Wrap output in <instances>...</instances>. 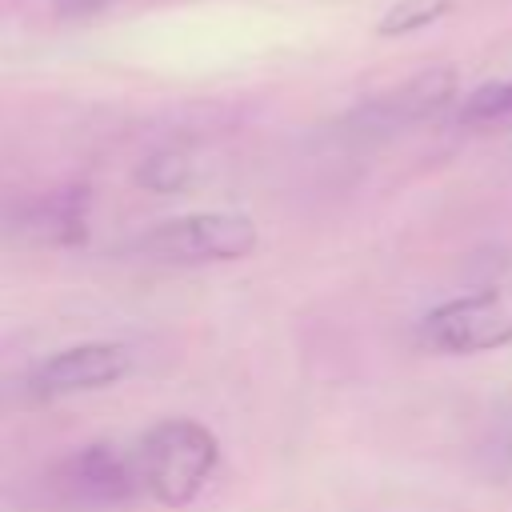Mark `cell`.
I'll return each mask as SVG.
<instances>
[{"instance_id":"1","label":"cell","mask_w":512,"mask_h":512,"mask_svg":"<svg viewBox=\"0 0 512 512\" xmlns=\"http://www.w3.org/2000/svg\"><path fill=\"white\" fill-rule=\"evenodd\" d=\"M132 460L144 496H152L164 508H184L208 488L220 460V444L204 424L172 416L140 436Z\"/></svg>"},{"instance_id":"2","label":"cell","mask_w":512,"mask_h":512,"mask_svg":"<svg viewBox=\"0 0 512 512\" xmlns=\"http://www.w3.org/2000/svg\"><path fill=\"white\" fill-rule=\"evenodd\" d=\"M260 244V228L244 212H188L148 228L136 240V252L156 264L196 268V264H228L252 256Z\"/></svg>"},{"instance_id":"3","label":"cell","mask_w":512,"mask_h":512,"mask_svg":"<svg viewBox=\"0 0 512 512\" xmlns=\"http://www.w3.org/2000/svg\"><path fill=\"white\" fill-rule=\"evenodd\" d=\"M48 496L68 512H112L144 492L132 452L116 444H84L48 468Z\"/></svg>"},{"instance_id":"4","label":"cell","mask_w":512,"mask_h":512,"mask_svg":"<svg viewBox=\"0 0 512 512\" xmlns=\"http://www.w3.org/2000/svg\"><path fill=\"white\" fill-rule=\"evenodd\" d=\"M420 344L444 356H472L512 344V280L432 308L420 320Z\"/></svg>"},{"instance_id":"5","label":"cell","mask_w":512,"mask_h":512,"mask_svg":"<svg viewBox=\"0 0 512 512\" xmlns=\"http://www.w3.org/2000/svg\"><path fill=\"white\" fill-rule=\"evenodd\" d=\"M128 368H132V352L124 344L88 340V344H72V348H60L56 356L40 360L36 372L28 376V392L40 400L100 392V388L120 384L128 376Z\"/></svg>"},{"instance_id":"6","label":"cell","mask_w":512,"mask_h":512,"mask_svg":"<svg viewBox=\"0 0 512 512\" xmlns=\"http://www.w3.org/2000/svg\"><path fill=\"white\" fill-rule=\"evenodd\" d=\"M456 92V72L452 68H432V72H420L412 76L404 88L388 92L384 100H376L372 108H364V116L372 124H384V128H396V124H412L436 108H444Z\"/></svg>"},{"instance_id":"7","label":"cell","mask_w":512,"mask_h":512,"mask_svg":"<svg viewBox=\"0 0 512 512\" xmlns=\"http://www.w3.org/2000/svg\"><path fill=\"white\" fill-rule=\"evenodd\" d=\"M84 204H88L84 188L60 192V196H52V200H44V204L32 208L28 228H36L52 244H76V240H84V220H88L84 216Z\"/></svg>"},{"instance_id":"8","label":"cell","mask_w":512,"mask_h":512,"mask_svg":"<svg viewBox=\"0 0 512 512\" xmlns=\"http://www.w3.org/2000/svg\"><path fill=\"white\" fill-rule=\"evenodd\" d=\"M136 180H140L148 192H160V196L180 192V188H188V180H192V160H188L184 152H176V148L152 152V156L140 164Z\"/></svg>"},{"instance_id":"9","label":"cell","mask_w":512,"mask_h":512,"mask_svg":"<svg viewBox=\"0 0 512 512\" xmlns=\"http://www.w3.org/2000/svg\"><path fill=\"white\" fill-rule=\"evenodd\" d=\"M452 4H456V0H396V4L380 16L376 32H380V36H408V32H420V28L436 24Z\"/></svg>"},{"instance_id":"10","label":"cell","mask_w":512,"mask_h":512,"mask_svg":"<svg viewBox=\"0 0 512 512\" xmlns=\"http://www.w3.org/2000/svg\"><path fill=\"white\" fill-rule=\"evenodd\" d=\"M504 116H512V80H488V84L472 88L460 104L464 124H488V120H504Z\"/></svg>"}]
</instances>
